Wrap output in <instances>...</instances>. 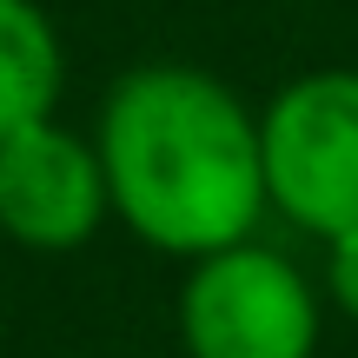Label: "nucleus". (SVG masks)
<instances>
[{
	"mask_svg": "<svg viewBox=\"0 0 358 358\" xmlns=\"http://www.w3.org/2000/svg\"><path fill=\"white\" fill-rule=\"evenodd\" d=\"M60 34L34 0H0V140L34 120H53L60 100Z\"/></svg>",
	"mask_w": 358,
	"mask_h": 358,
	"instance_id": "obj_5",
	"label": "nucleus"
},
{
	"mask_svg": "<svg viewBox=\"0 0 358 358\" xmlns=\"http://www.w3.org/2000/svg\"><path fill=\"white\" fill-rule=\"evenodd\" d=\"M100 166L113 213L153 252L206 259L252 239L266 213L259 120L199 66H133L100 113Z\"/></svg>",
	"mask_w": 358,
	"mask_h": 358,
	"instance_id": "obj_1",
	"label": "nucleus"
},
{
	"mask_svg": "<svg viewBox=\"0 0 358 358\" xmlns=\"http://www.w3.org/2000/svg\"><path fill=\"white\" fill-rule=\"evenodd\" d=\"M179 338L192 358H312L319 299L272 245H219L192 259L179 292Z\"/></svg>",
	"mask_w": 358,
	"mask_h": 358,
	"instance_id": "obj_3",
	"label": "nucleus"
},
{
	"mask_svg": "<svg viewBox=\"0 0 358 358\" xmlns=\"http://www.w3.org/2000/svg\"><path fill=\"white\" fill-rule=\"evenodd\" d=\"M325 245H332V259H325L332 306L345 312V319H358V232H345V239H325Z\"/></svg>",
	"mask_w": 358,
	"mask_h": 358,
	"instance_id": "obj_6",
	"label": "nucleus"
},
{
	"mask_svg": "<svg viewBox=\"0 0 358 358\" xmlns=\"http://www.w3.org/2000/svg\"><path fill=\"white\" fill-rule=\"evenodd\" d=\"M266 199L319 239L358 232V73H306L259 120Z\"/></svg>",
	"mask_w": 358,
	"mask_h": 358,
	"instance_id": "obj_2",
	"label": "nucleus"
},
{
	"mask_svg": "<svg viewBox=\"0 0 358 358\" xmlns=\"http://www.w3.org/2000/svg\"><path fill=\"white\" fill-rule=\"evenodd\" d=\"M113 213L100 146L80 133L34 120L0 140V232L34 252H73Z\"/></svg>",
	"mask_w": 358,
	"mask_h": 358,
	"instance_id": "obj_4",
	"label": "nucleus"
}]
</instances>
